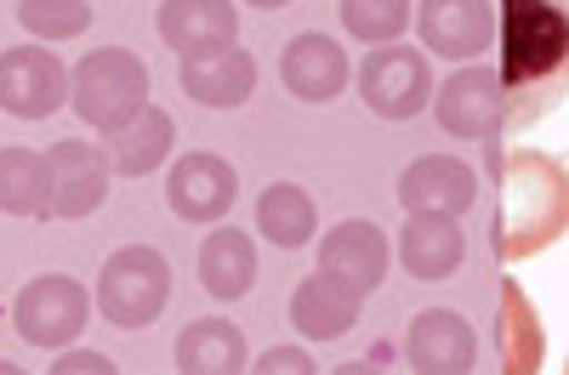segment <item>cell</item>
Segmentation results:
<instances>
[{"instance_id": "obj_1", "label": "cell", "mask_w": 569, "mask_h": 375, "mask_svg": "<svg viewBox=\"0 0 569 375\" xmlns=\"http://www.w3.org/2000/svg\"><path fill=\"white\" fill-rule=\"evenodd\" d=\"M501 125L530 131L569 98V0H501Z\"/></svg>"}, {"instance_id": "obj_2", "label": "cell", "mask_w": 569, "mask_h": 375, "mask_svg": "<svg viewBox=\"0 0 569 375\" xmlns=\"http://www.w3.org/2000/svg\"><path fill=\"white\" fill-rule=\"evenodd\" d=\"M69 103L91 131L109 136L149 109V69L126 45H98V52H86L69 69Z\"/></svg>"}, {"instance_id": "obj_3", "label": "cell", "mask_w": 569, "mask_h": 375, "mask_svg": "<svg viewBox=\"0 0 569 375\" xmlns=\"http://www.w3.org/2000/svg\"><path fill=\"white\" fill-rule=\"evenodd\" d=\"M171 302V262L154 245H120L98 273V313L114 331H149Z\"/></svg>"}, {"instance_id": "obj_4", "label": "cell", "mask_w": 569, "mask_h": 375, "mask_svg": "<svg viewBox=\"0 0 569 375\" xmlns=\"http://www.w3.org/2000/svg\"><path fill=\"white\" fill-rule=\"evenodd\" d=\"M12 324H18V336L29 347H46V353L74 347V336L91 324V296H86V285H74L69 273H40V278H29V285L18 291Z\"/></svg>"}, {"instance_id": "obj_5", "label": "cell", "mask_w": 569, "mask_h": 375, "mask_svg": "<svg viewBox=\"0 0 569 375\" xmlns=\"http://www.w3.org/2000/svg\"><path fill=\"white\" fill-rule=\"evenodd\" d=\"M46 171H52V194H46V222H80L91 216L103 200H109V182H114V165H109V149L98 143H52L46 149Z\"/></svg>"}, {"instance_id": "obj_6", "label": "cell", "mask_w": 569, "mask_h": 375, "mask_svg": "<svg viewBox=\"0 0 569 375\" xmlns=\"http://www.w3.org/2000/svg\"><path fill=\"white\" fill-rule=\"evenodd\" d=\"M69 103V69L46 45H7L0 52V109L18 120H52Z\"/></svg>"}, {"instance_id": "obj_7", "label": "cell", "mask_w": 569, "mask_h": 375, "mask_svg": "<svg viewBox=\"0 0 569 375\" xmlns=\"http://www.w3.org/2000/svg\"><path fill=\"white\" fill-rule=\"evenodd\" d=\"M233 200H240V176H233V165L222 154H182L171 171H166V205L182 216V222H222L233 211Z\"/></svg>"}, {"instance_id": "obj_8", "label": "cell", "mask_w": 569, "mask_h": 375, "mask_svg": "<svg viewBox=\"0 0 569 375\" xmlns=\"http://www.w3.org/2000/svg\"><path fill=\"white\" fill-rule=\"evenodd\" d=\"M154 29L177 58H206L240 40V7L233 0H160Z\"/></svg>"}, {"instance_id": "obj_9", "label": "cell", "mask_w": 569, "mask_h": 375, "mask_svg": "<svg viewBox=\"0 0 569 375\" xmlns=\"http://www.w3.org/2000/svg\"><path fill=\"white\" fill-rule=\"evenodd\" d=\"M279 80L297 103H330L348 85V52L330 34H297L279 52Z\"/></svg>"}, {"instance_id": "obj_10", "label": "cell", "mask_w": 569, "mask_h": 375, "mask_svg": "<svg viewBox=\"0 0 569 375\" xmlns=\"http://www.w3.org/2000/svg\"><path fill=\"white\" fill-rule=\"evenodd\" d=\"M359 296L365 291H353L348 278L319 267V273H308L302 285L291 291V324L308 342H337V336H348L359 324Z\"/></svg>"}, {"instance_id": "obj_11", "label": "cell", "mask_w": 569, "mask_h": 375, "mask_svg": "<svg viewBox=\"0 0 569 375\" xmlns=\"http://www.w3.org/2000/svg\"><path fill=\"white\" fill-rule=\"evenodd\" d=\"M182 91L200 109H246L257 91V58L246 45H222L206 58H182Z\"/></svg>"}, {"instance_id": "obj_12", "label": "cell", "mask_w": 569, "mask_h": 375, "mask_svg": "<svg viewBox=\"0 0 569 375\" xmlns=\"http://www.w3.org/2000/svg\"><path fill=\"white\" fill-rule=\"evenodd\" d=\"M257 285V245L246 227H211L200 245V291L211 302H240Z\"/></svg>"}, {"instance_id": "obj_13", "label": "cell", "mask_w": 569, "mask_h": 375, "mask_svg": "<svg viewBox=\"0 0 569 375\" xmlns=\"http://www.w3.org/2000/svg\"><path fill=\"white\" fill-rule=\"evenodd\" d=\"M103 149H109L114 176H154V171L171 160V149H177V120L149 103L137 120H126L120 131H109Z\"/></svg>"}, {"instance_id": "obj_14", "label": "cell", "mask_w": 569, "mask_h": 375, "mask_svg": "<svg viewBox=\"0 0 569 375\" xmlns=\"http://www.w3.org/2000/svg\"><path fill=\"white\" fill-rule=\"evenodd\" d=\"M171 364L182 375H228V369H251V353H246L240 324H228V318H194L177 336Z\"/></svg>"}, {"instance_id": "obj_15", "label": "cell", "mask_w": 569, "mask_h": 375, "mask_svg": "<svg viewBox=\"0 0 569 375\" xmlns=\"http://www.w3.org/2000/svg\"><path fill=\"white\" fill-rule=\"evenodd\" d=\"M359 85H365V103L376 109V114H416L421 109V98H427V69H421V58L416 52H376L370 63H365V74H359Z\"/></svg>"}, {"instance_id": "obj_16", "label": "cell", "mask_w": 569, "mask_h": 375, "mask_svg": "<svg viewBox=\"0 0 569 375\" xmlns=\"http://www.w3.org/2000/svg\"><path fill=\"white\" fill-rule=\"evenodd\" d=\"M319 267H330L337 278H348L353 291H370L388 273V245L370 222H342L319 240Z\"/></svg>"}, {"instance_id": "obj_17", "label": "cell", "mask_w": 569, "mask_h": 375, "mask_svg": "<svg viewBox=\"0 0 569 375\" xmlns=\"http://www.w3.org/2000/svg\"><path fill=\"white\" fill-rule=\"evenodd\" d=\"M313 227H319L313 200L302 194L297 182H268L262 194H257V233H262L268 245H279V251H302V245L313 240Z\"/></svg>"}, {"instance_id": "obj_18", "label": "cell", "mask_w": 569, "mask_h": 375, "mask_svg": "<svg viewBox=\"0 0 569 375\" xmlns=\"http://www.w3.org/2000/svg\"><path fill=\"white\" fill-rule=\"evenodd\" d=\"M421 34L445 58L479 52L485 34H490V7L485 0H427L421 7Z\"/></svg>"}, {"instance_id": "obj_19", "label": "cell", "mask_w": 569, "mask_h": 375, "mask_svg": "<svg viewBox=\"0 0 569 375\" xmlns=\"http://www.w3.org/2000/svg\"><path fill=\"white\" fill-rule=\"evenodd\" d=\"M46 194H52L46 154H34V149H0V211L46 222Z\"/></svg>"}, {"instance_id": "obj_20", "label": "cell", "mask_w": 569, "mask_h": 375, "mask_svg": "<svg viewBox=\"0 0 569 375\" xmlns=\"http://www.w3.org/2000/svg\"><path fill=\"white\" fill-rule=\"evenodd\" d=\"M445 125L450 131H479L490 120H501V80H485V74H461L450 91H445Z\"/></svg>"}, {"instance_id": "obj_21", "label": "cell", "mask_w": 569, "mask_h": 375, "mask_svg": "<svg viewBox=\"0 0 569 375\" xmlns=\"http://www.w3.org/2000/svg\"><path fill=\"white\" fill-rule=\"evenodd\" d=\"M416 364L421 369H461L467 364V331L450 313H421L416 324Z\"/></svg>"}, {"instance_id": "obj_22", "label": "cell", "mask_w": 569, "mask_h": 375, "mask_svg": "<svg viewBox=\"0 0 569 375\" xmlns=\"http://www.w3.org/2000/svg\"><path fill=\"white\" fill-rule=\"evenodd\" d=\"M18 23L34 40H69L91 29V0H18Z\"/></svg>"}, {"instance_id": "obj_23", "label": "cell", "mask_w": 569, "mask_h": 375, "mask_svg": "<svg viewBox=\"0 0 569 375\" xmlns=\"http://www.w3.org/2000/svg\"><path fill=\"white\" fill-rule=\"evenodd\" d=\"M456 256H461V240H456L445 222H416V227L405 233V267H410L416 278H439V273H450Z\"/></svg>"}, {"instance_id": "obj_24", "label": "cell", "mask_w": 569, "mask_h": 375, "mask_svg": "<svg viewBox=\"0 0 569 375\" xmlns=\"http://www.w3.org/2000/svg\"><path fill=\"white\" fill-rule=\"evenodd\" d=\"M467 200V182H461V171L456 165H445V160H433V165H416L410 176H405V205H461Z\"/></svg>"}, {"instance_id": "obj_25", "label": "cell", "mask_w": 569, "mask_h": 375, "mask_svg": "<svg viewBox=\"0 0 569 375\" xmlns=\"http://www.w3.org/2000/svg\"><path fill=\"white\" fill-rule=\"evenodd\" d=\"M342 23L359 40H388L405 23V0H342Z\"/></svg>"}, {"instance_id": "obj_26", "label": "cell", "mask_w": 569, "mask_h": 375, "mask_svg": "<svg viewBox=\"0 0 569 375\" xmlns=\"http://www.w3.org/2000/svg\"><path fill=\"white\" fill-rule=\"evenodd\" d=\"M52 375H114V364L103 353H91V347H58Z\"/></svg>"}, {"instance_id": "obj_27", "label": "cell", "mask_w": 569, "mask_h": 375, "mask_svg": "<svg viewBox=\"0 0 569 375\" xmlns=\"http://www.w3.org/2000/svg\"><path fill=\"white\" fill-rule=\"evenodd\" d=\"M251 369H257V375H291V369H297V375H308V369H313V358H308L302 347H268Z\"/></svg>"}, {"instance_id": "obj_28", "label": "cell", "mask_w": 569, "mask_h": 375, "mask_svg": "<svg viewBox=\"0 0 569 375\" xmlns=\"http://www.w3.org/2000/svg\"><path fill=\"white\" fill-rule=\"evenodd\" d=\"M257 12H279V7H291V0H251Z\"/></svg>"}]
</instances>
